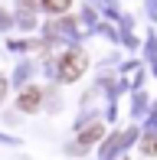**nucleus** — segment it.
<instances>
[{
    "mask_svg": "<svg viewBox=\"0 0 157 160\" xmlns=\"http://www.w3.org/2000/svg\"><path fill=\"white\" fill-rule=\"evenodd\" d=\"M141 147H144V154H157V137H154V134H147Z\"/></svg>",
    "mask_w": 157,
    "mask_h": 160,
    "instance_id": "5",
    "label": "nucleus"
},
{
    "mask_svg": "<svg viewBox=\"0 0 157 160\" xmlns=\"http://www.w3.org/2000/svg\"><path fill=\"white\" fill-rule=\"evenodd\" d=\"M20 7H33V0H20Z\"/></svg>",
    "mask_w": 157,
    "mask_h": 160,
    "instance_id": "6",
    "label": "nucleus"
},
{
    "mask_svg": "<svg viewBox=\"0 0 157 160\" xmlns=\"http://www.w3.org/2000/svg\"><path fill=\"white\" fill-rule=\"evenodd\" d=\"M85 65H89V59H85L82 49H72V52H66V56H62V69H59L62 82H75V78L85 72Z\"/></svg>",
    "mask_w": 157,
    "mask_h": 160,
    "instance_id": "1",
    "label": "nucleus"
},
{
    "mask_svg": "<svg viewBox=\"0 0 157 160\" xmlns=\"http://www.w3.org/2000/svg\"><path fill=\"white\" fill-rule=\"evenodd\" d=\"M39 101H43V95H39V88H33V85L20 92V108H23V111H36Z\"/></svg>",
    "mask_w": 157,
    "mask_h": 160,
    "instance_id": "2",
    "label": "nucleus"
},
{
    "mask_svg": "<svg viewBox=\"0 0 157 160\" xmlns=\"http://www.w3.org/2000/svg\"><path fill=\"white\" fill-rule=\"evenodd\" d=\"M69 3H72V0H43V7H46L49 13H66Z\"/></svg>",
    "mask_w": 157,
    "mask_h": 160,
    "instance_id": "4",
    "label": "nucleus"
},
{
    "mask_svg": "<svg viewBox=\"0 0 157 160\" xmlns=\"http://www.w3.org/2000/svg\"><path fill=\"white\" fill-rule=\"evenodd\" d=\"M102 134H105V128H102V124H92V128H85L82 134H78V144H95Z\"/></svg>",
    "mask_w": 157,
    "mask_h": 160,
    "instance_id": "3",
    "label": "nucleus"
},
{
    "mask_svg": "<svg viewBox=\"0 0 157 160\" xmlns=\"http://www.w3.org/2000/svg\"><path fill=\"white\" fill-rule=\"evenodd\" d=\"M0 98H3V82H0Z\"/></svg>",
    "mask_w": 157,
    "mask_h": 160,
    "instance_id": "7",
    "label": "nucleus"
}]
</instances>
